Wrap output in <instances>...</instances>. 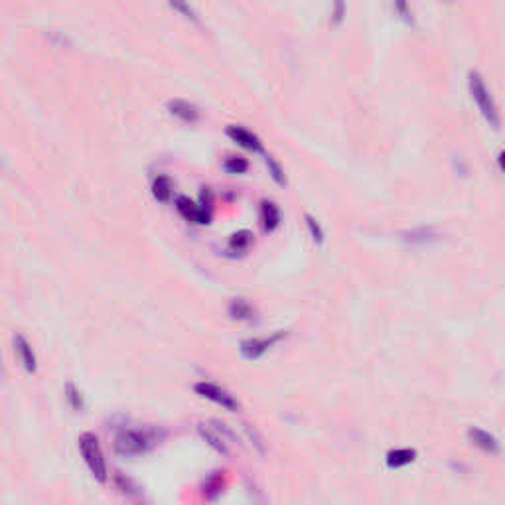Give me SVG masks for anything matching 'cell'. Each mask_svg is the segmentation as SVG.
I'll use <instances>...</instances> for the list:
<instances>
[{
    "label": "cell",
    "mask_w": 505,
    "mask_h": 505,
    "mask_svg": "<svg viewBox=\"0 0 505 505\" xmlns=\"http://www.w3.org/2000/svg\"><path fill=\"white\" fill-rule=\"evenodd\" d=\"M223 166H225V170L231 172V174H243V172L249 170V162L245 158H241V156H231V158H227L223 162Z\"/></svg>",
    "instance_id": "cell-18"
},
{
    "label": "cell",
    "mask_w": 505,
    "mask_h": 505,
    "mask_svg": "<svg viewBox=\"0 0 505 505\" xmlns=\"http://www.w3.org/2000/svg\"><path fill=\"white\" fill-rule=\"evenodd\" d=\"M500 166L504 168V172H505V152H502V154H500Z\"/></svg>",
    "instance_id": "cell-23"
},
{
    "label": "cell",
    "mask_w": 505,
    "mask_h": 505,
    "mask_svg": "<svg viewBox=\"0 0 505 505\" xmlns=\"http://www.w3.org/2000/svg\"><path fill=\"white\" fill-rule=\"evenodd\" d=\"M66 399L73 410H83V395L73 383H67L66 385Z\"/></svg>",
    "instance_id": "cell-17"
},
{
    "label": "cell",
    "mask_w": 505,
    "mask_h": 505,
    "mask_svg": "<svg viewBox=\"0 0 505 505\" xmlns=\"http://www.w3.org/2000/svg\"><path fill=\"white\" fill-rule=\"evenodd\" d=\"M261 221L262 227L267 231H275L280 223V212H278V206L275 201H269L264 199L261 201Z\"/></svg>",
    "instance_id": "cell-11"
},
{
    "label": "cell",
    "mask_w": 505,
    "mask_h": 505,
    "mask_svg": "<svg viewBox=\"0 0 505 505\" xmlns=\"http://www.w3.org/2000/svg\"><path fill=\"white\" fill-rule=\"evenodd\" d=\"M468 83H470V93H472V99L476 101L478 109L482 111V114L486 116V121H488L491 127H497V125H500L497 107H495V103H493V99H491L488 85H486V82L482 79V75L472 71V73H470V82Z\"/></svg>",
    "instance_id": "cell-3"
},
{
    "label": "cell",
    "mask_w": 505,
    "mask_h": 505,
    "mask_svg": "<svg viewBox=\"0 0 505 505\" xmlns=\"http://www.w3.org/2000/svg\"><path fill=\"white\" fill-rule=\"evenodd\" d=\"M12 342H14V352H16V358L20 359L22 367H24L28 373H32V375L36 373L38 363H36V354H34L30 342H28V340H26L22 334H14Z\"/></svg>",
    "instance_id": "cell-8"
},
{
    "label": "cell",
    "mask_w": 505,
    "mask_h": 505,
    "mask_svg": "<svg viewBox=\"0 0 505 505\" xmlns=\"http://www.w3.org/2000/svg\"><path fill=\"white\" fill-rule=\"evenodd\" d=\"M304 219H306V225H308L310 229V235L314 237V241H318V243H322L324 241V231H322V227H320V223L312 217V215H304Z\"/></svg>",
    "instance_id": "cell-19"
},
{
    "label": "cell",
    "mask_w": 505,
    "mask_h": 505,
    "mask_svg": "<svg viewBox=\"0 0 505 505\" xmlns=\"http://www.w3.org/2000/svg\"><path fill=\"white\" fill-rule=\"evenodd\" d=\"M152 196L156 197L158 201L166 204L170 196H172V182L166 176H158V178L152 182Z\"/></svg>",
    "instance_id": "cell-16"
},
{
    "label": "cell",
    "mask_w": 505,
    "mask_h": 505,
    "mask_svg": "<svg viewBox=\"0 0 505 505\" xmlns=\"http://www.w3.org/2000/svg\"><path fill=\"white\" fill-rule=\"evenodd\" d=\"M168 111L182 119L184 123H197L199 121V109H197L194 103L190 101H184V99H172L168 101Z\"/></svg>",
    "instance_id": "cell-10"
},
{
    "label": "cell",
    "mask_w": 505,
    "mask_h": 505,
    "mask_svg": "<svg viewBox=\"0 0 505 505\" xmlns=\"http://www.w3.org/2000/svg\"><path fill=\"white\" fill-rule=\"evenodd\" d=\"M170 6H172L174 10H180V12H182L184 16L190 18V20H194V22H197V20H199V18H197V14H196V10H194V8H192L190 4H186V2H172Z\"/></svg>",
    "instance_id": "cell-21"
},
{
    "label": "cell",
    "mask_w": 505,
    "mask_h": 505,
    "mask_svg": "<svg viewBox=\"0 0 505 505\" xmlns=\"http://www.w3.org/2000/svg\"><path fill=\"white\" fill-rule=\"evenodd\" d=\"M417 458V452L410 450V448H397V450H391L387 454V464L389 468H403V466H408L410 462H415Z\"/></svg>",
    "instance_id": "cell-15"
},
{
    "label": "cell",
    "mask_w": 505,
    "mask_h": 505,
    "mask_svg": "<svg viewBox=\"0 0 505 505\" xmlns=\"http://www.w3.org/2000/svg\"><path fill=\"white\" fill-rule=\"evenodd\" d=\"M227 136L231 140H235L239 147L247 148V150H255V152H261L262 147H261V140H259V136L257 134H253V132L249 131V129H245V127H239V125H229L227 127Z\"/></svg>",
    "instance_id": "cell-9"
},
{
    "label": "cell",
    "mask_w": 505,
    "mask_h": 505,
    "mask_svg": "<svg viewBox=\"0 0 505 505\" xmlns=\"http://www.w3.org/2000/svg\"><path fill=\"white\" fill-rule=\"evenodd\" d=\"M156 434L152 430H136V428H125L121 430L113 440L114 452L119 456L132 458L143 456L156 446Z\"/></svg>",
    "instance_id": "cell-1"
},
{
    "label": "cell",
    "mask_w": 505,
    "mask_h": 505,
    "mask_svg": "<svg viewBox=\"0 0 505 505\" xmlns=\"http://www.w3.org/2000/svg\"><path fill=\"white\" fill-rule=\"evenodd\" d=\"M77 446L82 452L83 462L87 466V470L91 476L97 480L99 484H107L109 480V466H107V458L103 454V448L99 444V439L91 432H83L77 439Z\"/></svg>",
    "instance_id": "cell-2"
},
{
    "label": "cell",
    "mask_w": 505,
    "mask_h": 505,
    "mask_svg": "<svg viewBox=\"0 0 505 505\" xmlns=\"http://www.w3.org/2000/svg\"><path fill=\"white\" fill-rule=\"evenodd\" d=\"M253 241V237H251V233L249 231H239L237 235H233V239H231V247H237V249H243L247 245Z\"/></svg>",
    "instance_id": "cell-22"
},
{
    "label": "cell",
    "mask_w": 505,
    "mask_h": 505,
    "mask_svg": "<svg viewBox=\"0 0 505 505\" xmlns=\"http://www.w3.org/2000/svg\"><path fill=\"white\" fill-rule=\"evenodd\" d=\"M267 166H269V172H271V176L273 180L280 184V186H284L286 184V178H284V172H282V168L275 162V158H271V156H267Z\"/></svg>",
    "instance_id": "cell-20"
},
{
    "label": "cell",
    "mask_w": 505,
    "mask_h": 505,
    "mask_svg": "<svg viewBox=\"0 0 505 505\" xmlns=\"http://www.w3.org/2000/svg\"><path fill=\"white\" fill-rule=\"evenodd\" d=\"M470 439H472L473 446H478V448H482L484 452H497L500 450V444H497V440L493 439L489 432L486 430H480V428H472L470 432Z\"/></svg>",
    "instance_id": "cell-13"
},
{
    "label": "cell",
    "mask_w": 505,
    "mask_h": 505,
    "mask_svg": "<svg viewBox=\"0 0 505 505\" xmlns=\"http://www.w3.org/2000/svg\"><path fill=\"white\" fill-rule=\"evenodd\" d=\"M199 434L204 436V440L215 448L219 454H227L229 448H231V440H233V434L225 428V424L217 423V421H212V423H201L197 426Z\"/></svg>",
    "instance_id": "cell-5"
},
{
    "label": "cell",
    "mask_w": 505,
    "mask_h": 505,
    "mask_svg": "<svg viewBox=\"0 0 505 505\" xmlns=\"http://www.w3.org/2000/svg\"><path fill=\"white\" fill-rule=\"evenodd\" d=\"M284 334H273V336H264V338H249L241 342V354L247 359H259L264 356L278 340H282Z\"/></svg>",
    "instance_id": "cell-6"
},
{
    "label": "cell",
    "mask_w": 505,
    "mask_h": 505,
    "mask_svg": "<svg viewBox=\"0 0 505 505\" xmlns=\"http://www.w3.org/2000/svg\"><path fill=\"white\" fill-rule=\"evenodd\" d=\"M194 391L199 395V397H204V399H208V401H212L215 405H219V407H223L225 410L229 412H237L241 405H239V401L227 391V389H223V387H219V385H215L212 381H199L194 385Z\"/></svg>",
    "instance_id": "cell-4"
},
{
    "label": "cell",
    "mask_w": 505,
    "mask_h": 505,
    "mask_svg": "<svg viewBox=\"0 0 505 505\" xmlns=\"http://www.w3.org/2000/svg\"><path fill=\"white\" fill-rule=\"evenodd\" d=\"M176 210L188 221H196V223H201V225L210 223V219H212V213L208 212L204 206H197L196 201H192L190 197L186 196L176 197Z\"/></svg>",
    "instance_id": "cell-7"
},
{
    "label": "cell",
    "mask_w": 505,
    "mask_h": 505,
    "mask_svg": "<svg viewBox=\"0 0 505 505\" xmlns=\"http://www.w3.org/2000/svg\"><path fill=\"white\" fill-rule=\"evenodd\" d=\"M403 235H405L403 239L410 245H426L439 239V233H436L432 227L412 229V231H407V233H403Z\"/></svg>",
    "instance_id": "cell-14"
},
{
    "label": "cell",
    "mask_w": 505,
    "mask_h": 505,
    "mask_svg": "<svg viewBox=\"0 0 505 505\" xmlns=\"http://www.w3.org/2000/svg\"><path fill=\"white\" fill-rule=\"evenodd\" d=\"M227 312L233 320H253V316H255V308L245 298H233L229 302Z\"/></svg>",
    "instance_id": "cell-12"
}]
</instances>
